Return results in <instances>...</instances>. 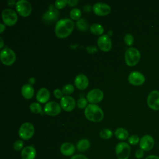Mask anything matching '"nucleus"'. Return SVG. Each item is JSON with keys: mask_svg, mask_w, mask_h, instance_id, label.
I'll return each mask as SVG.
<instances>
[{"mask_svg": "<svg viewBox=\"0 0 159 159\" xmlns=\"http://www.w3.org/2000/svg\"><path fill=\"white\" fill-rule=\"evenodd\" d=\"M5 30V25L2 23L0 24V33H2Z\"/></svg>", "mask_w": 159, "mask_h": 159, "instance_id": "a18cd8bd", "label": "nucleus"}, {"mask_svg": "<svg viewBox=\"0 0 159 159\" xmlns=\"http://www.w3.org/2000/svg\"><path fill=\"white\" fill-rule=\"evenodd\" d=\"M81 16V12L78 8H74L71 9L70 12V16L71 19L73 20H78L79 19H80Z\"/></svg>", "mask_w": 159, "mask_h": 159, "instance_id": "c85d7f7f", "label": "nucleus"}, {"mask_svg": "<svg viewBox=\"0 0 159 159\" xmlns=\"http://www.w3.org/2000/svg\"><path fill=\"white\" fill-rule=\"evenodd\" d=\"M116 153L118 159H128L130 154V147L129 145L124 142H119L117 144Z\"/></svg>", "mask_w": 159, "mask_h": 159, "instance_id": "0eeeda50", "label": "nucleus"}, {"mask_svg": "<svg viewBox=\"0 0 159 159\" xmlns=\"http://www.w3.org/2000/svg\"><path fill=\"white\" fill-rule=\"evenodd\" d=\"M50 92L45 88H40L36 94V99L40 103H45L50 99Z\"/></svg>", "mask_w": 159, "mask_h": 159, "instance_id": "aec40b11", "label": "nucleus"}, {"mask_svg": "<svg viewBox=\"0 0 159 159\" xmlns=\"http://www.w3.org/2000/svg\"><path fill=\"white\" fill-rule=\"evenodd\" d=\"M91 6L89 5H86L84 7V11H86V12H90L91 11Z\"/></svg>", "mask_w": 159, "mask_h": 159, "instance_id": "c03bdc74", "label": "nucleus"}, {"mask_svg": "<svg viewBox=\"0 0 159 159\" xmlns=\"http://www.w3.org/2000/svg\"><path fill=\"white\" fill-rule=\"evenodd\" d=\"M143 155H144V151L140 148L137 150V151L135 153V156L138 159L142 158L143 157Z\"/></svg>", "mask_w": 159, "mask_h": 159, "instance_id": "e433bc0d", "label": "nucleus"}, {"mask_svg": "<svg viewBox=\"0 0 159 159\" xmlns=\"http://www.w3.org/2000/svg\"><path fill=\"white\" fill-rule=\"evenodd\" d=\"M84 116L91 122H98L104 118V113L101 108L95 104H89L84 110Z\"/></svg>", "mask_w": 159, "mask_h": 159, "instance_id": "f03ea898", "label": "nucleus"}, {"mask_svg": "<svg viewBox=\"0 0 159 159\" xmlns=\"http://www.w3.org/2000/svg\"><path fill=\"white\" fill-rule=\"evenodd\" d=\"M144 75L139 71L131 72L128 77L129 82L134 86H140L145 82Z\"/></svg>", "mask_w": 159, "mask_h": 159, "instance_id": "dca6fc26", "label": "nucleus"}, {"mask_svg": "<svg viewBox=\"0 0 159 159\" xmlns=\"http://www.w3.org/2000/svg\"><path fill=\"white\" fill-rule=\"evenodd\" d=\"M60 106L65 111H71L75 107V101L70 96H65L60 99Z\"/></svg>", "mask_w": 159, "mask_h": 159, "instance_id": "f3484780", "label": "nucleus"}, {"mask_svg": "<svg viewBox=\"0 0 159 159\" xmlns=\"http://www.w3.org/2000/svg\"><path fill=\"white\" fill-rule=\"evenodd\" d=\"M21 93L23 97L27 99H31L34 94V89L33 86L30 84H25L22 86Z\"/></svg>", "mask_w": 159, "mask_h": 159, "instance_id": "4be33fe9", "label": "nucleus"}, {"mask_svg": "<svg viewBox=\"0 0 159 159\" xmlns=\"http://www.w3.org/2000/svg\"><path fill=\"white\" fill-rule=\"evenodd\" d=\"M2 19L5 25L7 26L14 25L17 21L16 12L11 9H5L2 12Z\"/></svg>", "mask_w": 159, "mask_h": 159, "instance_id": "423d86ee", "label": "nucleus"}, {"mask_svg": "<svg viewBox=\"0 0 159 159\" xmlns=\"http://www.w3.org/2000/svg\"><path fill=\"white\" fill-rule=\"evenodd\" d=\"M75 151V146L70 142H65L60 147V152L65 156H71Z\"/></svg>", "mask_w": 159, "mask_h": 159, "instance_id": "412c9836", "label": "nucleus"}, {"mask_svg": "<svg viewBox=\"0 0 159 159\" xmlns=\"http://www.w3.org/2000/svg\"><path fill=\"white\" fill-rule=\"evenodd\" d=\"M16 9L21 16L25 17L30 14L32 6L28 1L19 0L16 4Z\"/></svg>", "mask_w": 159, "mask_h": 159, "instance_id": "1a4fd4ad", "label": "nucleus"}, {"mask_svg": "<svg viewBox=\"0 0 159 159\" xmlns=\"http://www.w3.org/2000/svg\"><path fill=\"white\" fill-rule=\"evenodd\" d=\"M112 135V132L111 129H102L100 132H99V136L101 137V138L107 140V139H109Z\"/></svg>", "mask_w": 159, "mask_h": 159, "instance_id": "cd10ccee", "label": "nucleus"}, {"mask_svg": "<svg viewBox=\"0 0 159 159\" xmlns=\"http://www.w3.org/2000/svg\"><path fill=\"white\" fill-rule=\"evenodd\" d=\"M140 139L137 135H132L130 137H129V138H128L129 143L133 145H136L139 142H140Z\"/></svg>", "mask_w": 159, "mask_h": 159, "instance_id": "473e14b6", "label": "nucleus"}, {"mask_svg": "<svg viewBox=\"0 0 159 159\" xmlns=\"http://www.w3.org/2000/svg\"><path fill=\"white\" fill-rule=\"evenodd\" d=\"M93 11L98 16H106L111 12V7L104 2H96L93 6Z\"/></svg>", "mask_w": 159, "mask_h": 159, "instance_id": "2eb2a0df", "label": "nucleus"}, {"mask_svg": "<svg viewBox=\"0 0 159 159\" xmlns=\"http://www.w3.org/2000/svg\"><path fill=\"white\" fill-rule=\"evenodd\" d=\"M0 41H1V44H0V48H2L4 46V42H3V39L2 37H0Z\"/></svg>", "mask_w": 159, "mask_h": 159, "instance_id": "49530a36", "label": "nucleus"}, {"mask_svg": "<svg viewBox=\"0 0 159 159\" xmlns=\"http://www.w3.org/2000/svg\"><path fill=\"white\" fill-rule=\"evenodd\" d=\"M59 16V12L53 4H50L48 10L43 14L42 20L45 23L51 24L56 21Z\"/></svg>", "mask_w": 159, "mask_h": 159, "instance_id": "6e6552de", "label": "nucleus"}, {"mask_svg": "<svg viewBox=\"0 0 159 159\" xmlns=\"http://www.w3.org/2000/svg\"><path fill=\"white\" fill-rule=\"evenodd\" d=\"M35 83V78L32 77V78H30L29 79V84L32 85V84H34Z\"/></svg>", "mask_w": 159, "mask_h": 159, "instance_id": "37998d69", "label": "nucleus"}, {"mask_svg": "<svg viewBox=\"0 0 159 159\" xmlns=\"http://www.w3.org/2000/svg\"><path fill=\"white\" fill-rule=\"evenodd\" d=\"M125 63L129 66L136 65L140 59V52L134 47H130L127 49L124 55Z\"/></svg>", "mask_w": 159, "mask_h": 159, "instance_id": "7ed1b4c3", "label": "nucleus"}, {"mask_svg": "<svg viewBox=\"0 0 159 159\" xmlns=\"http://www.w3.org/2000/svg\"><path fill=\"white\" fill-rule=\"evenodd\" d=\"M155 145V141L153 138L150 135H145L140 140L139 147L144 152H148L151 150Z\"/></svg>", "mask_w": 159, "mask_h": 159, "instance_id": "ddd939ff", "label": "nucleus"}, {"mask_svg": "<svg viewBox=\"0 0 159 159\" xmlns=\"http://www.w3.org/2000/svg\"><path fill=\"white\" fill-rule=\"evenodd\" d=\"M124 42L125 43V44L129 46L132 45L134 42V38L132 36V35L130 34H126L124 36Z\"/></svg>", "mask_w": 159, "mask_h": 159, "instance_id": "7c9ffc66", "label": "nucleus"}, {"mask_svg": "<svg viewBox=\"0 0 159 159\" xmlns=\"http://www.w3.org/2000/svg\"><path fill=\"white\" fill-rule=\"evenodd\" d=\"M77 28L81 31H86L89 28L88 22L84 19H80L76 23Z\"/></svg>", "mask_w": 159, "mask_h": 159, "instance_id": "a878e982", "label": "nucleus"}, {"mask_svg": "<svg viewBox=\"0 0 159 159\" xmlns=\"http://www.w3.org/2000/svg\"><path fill=\"white\" fill-rule=\"evenodd\" d=\"M86 50H87L88 52H89V53H94L97 52L98 49H97V48H96V47H94V46H89V47H86Z\"/></svg>", "mask_w": 159, "mask_h": 159, "instance_id": "4c0bfd02", "label": "nucleus"}, {"mask_svg": "<svg viewBox=\"0 0 159 159\" xmlns=\"http://www.w3.org/2000/svg\"><path fill=\"white\" fill-rule=\"evenodd\" d=\"M35 129L33 124L30 122L22 124L19 129V135L23 140H29L34 134Z\"/></svg>", "mask_w": 159, "mask_h": 159, "instance_id": "39448f33", "label": "nucleus"}, {"mask_svg": "<svg viewBox=\"0 0 159 159\" xmlns=\"http://www.w3.org/2000/svg\"><path fill=\"white\" fill-rule=\"evenodd\" d=\"M114 134L117 139L121 140H125L127 138H129V132L124 128H122V127L117 128Z\"/></svg>", "mask_w": 159, "mask_h": 159, "instance_id": "5701e85b", "label": "nucleus"}, {"mask_svg": "<svg viewBox=\"0 0 159 159\" xmlns=\"http://www.w3.org/2000/svg\"><path fill=\"white\" fill-rule=\"evenodd\" d=\"M0 59L4 65L7 66L11 65L16 61V53L11 48L6 47L1 51Z\"/></svg>", "mask_w": 159, "mask_h": 159, "instance_id": "20e7f679", "label": "nucleus"}, {"mask_svg": "<svg viewBox=\"0 0 159 159\" xmlns=\"http://www.w3.org/2000/svg\"><path fill=\"white\" fill-rule=\"evenodd\" d=\"M30 110L35 114H42V106L40 105V104L37 102H32L29 106Z\"/></svg>", "mask_w": 159, "mask_h": 159, "instance_id": "bb28decb", "label": "nucleus"}, {"mask_svg": "<svg viewBox=\"0 0 159 159\" xmlns=\"http://www.w3.org/2000/svg\"><path fill=\"white\" fill-rule=\"evenodd\" d=\"M43 111L48 116H57L61 112V106L56 102L50 101L45 105Z\"/></svg>", "mask_w": 159, "mask_h": 159, "instance_id": "9b49d317", "label": "nucleus"}, {"mask_svg": "<svg viewBox=\"0 0 159 159\" xmlns=\"http://www.w3.org/2000/svg\"><path fill=\"white\" fill-rule=\"evenodd\" d=\"M63 93L62 91H61L59 89H56L53 91V95L57 99H61L63 97Z\"/></svg>", "mask_w": 159, "mask_h": 159, "instance_id": "c9c22d12", "label": "nucleus"}, {"mask_svg": "<svg viewBox=\"0 0 159 159\" xmlns=\"http://www.w3.org/2000/svg\"><path fill=\"white\" fill-rule=\"evenodd\" d=\"M35 148L32 145L24 147L21 152L22 159H35Z\"/></svg>", "mask_w": 159, "mask_h": 159, "instance_id": "6ab92c4d", "label": "nucleus"}, {"mask_svg": "<svg viewBox=\"0 0 159 159\" xmlns=\"http://www.w3.org/2000/svg\"><path fill=\"white\" fill-rule=\"evenodd\" d=\"M79 2L78 0H69L68 1V5L71 7H73L77 5V4Z\"/></svg>", "mask_w": 159, "mask_h": 159, "instance_id": "ea45409f", "label": "nucleus"}, {"mask_svg": "<svg viewBox=\"0 0 159 159\" xmlns=\"http://www.w3.org/2000/svg\"><path fill=\"white\" fill-rule=\"evenodd\" d=\"M74 22L68 18L61 19L57 21L55 27V35L60 38L67 37L74 29Z\"/></svg>", "mask_w": 159, "mask_h": 159, "instance_id": "f257e3e1", "label": "nucleus"}, {"mask_svg": "<svg viewBox=\"0 0 159 159\" xmlns=\"http://www.w3.org/2000/svg\"><path fill=\"white\" fill-rule=\"evenodd\" d=\"M16 2H16L14 0H9V1H7V4H8V6H14V5H16Z\"/></svg>", "mask_w": 159, "mask_h": 159, "instance_id": "79ce46f5", "label": "nucleus"}, {"mask_svg": "<svg viewBox=\"0 0 159 159\" xmlns=\"http://www.w3.org/2000/svg\"><path fill=\"white\" fill-rule=\"evenodd\" d=\"M89 30L91 31V32L96 35H99L103 34L104 32V27L99 24H93L92 25H91L90 27H89Z\"/></svg>", "mask_w": 159, "mask_h": 159, "instance_id": "393cba45", "label": "nucleus"}, {"mask_svg": "<svg viewBox=\"0 0 159 159\" xmlns=\"http://www.w3.org/2000/svg\"><path fill=\"white\" fill-rule=\"evenodd\" d=\"M147 102L148 106L152 110H159V91L153 90L148 95Z\"/></svg>", "mask_w": 159, "mask_h": 159, "instance_id": "9d476101", "label": "nucleus"}, {"mask_svg": "<svg viewBox=\"0 0 159 159\" xmlns=\"http://www.w3.org/2000/svg\"><path fill=\"white\" fill-rule=\"evenodd\" d=\"M23 145H24L23 142L20 140H18L14 143L13 148L16 151H20L23 148Z\"/></svg>", "mask_w": 159, "mask_h": 159, "instance_id": "f704fd0d", "label": "nucleus"}, {"mask_svg": "<svg viewBox=\"0 0 159 159\" xmlns=\"http://www.w3.org/2000/svg\"><path fill=\"white\" fill-rule=\"evenodd\" d=\"M77 149L80 152L87 150L90 147V142L88 139H83L79 140L76 144Z\"/></svg>", "mask_w": 159, "mask_h": 159, "instance_id": "b1692460", "label": "nucleus"}, {"mask_svg": "<svg viewBox=\"0 0 159 159\" xmlns=\"http://www.w3.org/2000/svg\"><path fill=\"white\" fill-rule=\"evenodd\" d=\"M145 159H159V157L155 155H150L147 156Z\"/></svg>", "mask_w": 159, "mask_h": 159, "instance_id": "a19ab883", "label": "nucleus"}, {"mask_svg": "<svg viewBox=\"0 0 159 159\" xmlns=\"http://www.w3.org/2000/svg\"><path fill=\"white\" fill-rule=\"evenodd\" d=\"M104 97L103 92L99 89H93L89 91L86 96L88 102L91 104H96L101 102Z\"/></svg>", "mask_w": 159, "mask_h": 159, "instance_id": "f8f14e48", "label": "nucleus"}, {"mask_svg": "<svg viewBox=\"0 0 159 159\" xmlns=\"http://www.w3.org/2000/svg\"><path fill=\"white\" fill-rule=\"evenodd\" d=\"M88 101L84 98H80L78 100L77 102V106L80 109H83L84 107H86L88 106Z\"/></svg>", "mask_w": 159, "mask_h": 159, "instance_id": "72a5a7b5", "label": "nucleus"}, {"mask_svg": "<svg viewBox=\"0 0 159 159\" xmlns=\"http://www.w3.org/2000/svg\"><path fill=\"white\" fill-rule=\"evenodd\" d=\"M98 46L102 52H109L112 47V42L110 37L104 34L101 35L98 39Z\"/></svg>", "mask_w": 159, "mask_h": 159, "instance_id": "4468645a", "label": "nucleus"}, {"mask_svg": "<svg viewBox=\"0 0 159 159\" xmlns=\"http://www.w3.org/2000/svg\"><path fill=\"white\" fill-rule=\"evenodd\" d=\"M75 90L74 86L71 84H67L65 86H64L62 88V92L63 94H66V96H69L71 93H73Z\"/></svg>", "mask_w": 159, "mask_h": 159, "instance_id": "c756f323", "label": "nucleus"}, {"mask_svg": "<svg viewBox=\"0 0 159 159\" xmlns=\"http://www.w3.org/2000/svg\"><path fill=\"white\" fill-rule=\"evenodd\" d=\"M75 86L80 90L85 89L89 84V81L86 76L83 74L78 75L74 80Z\"/></svg>", "mask_w": 159, "mask_h": 159, "instance_id": "a211bd4d", "label": "nucleus"}, {"mask_svg": "<svg viewBox=\"0 0 159 159\" xmlns=\"http://www.w3.org/2000/svg\"><path fill=\"white\" fill-rule=\"evenodd\" d=\"M68 4L66 0H57L55 1V7L58 9H61L65 7Z\"/></svg>", "mask_w": 159, "mask_h": 159, "instance_id": "2f4dec72", "label": "nucleus"}, {"mask_svg": "<svg viewBox=\"0 0 159 159\" xmlns=\"http://www.w3.org/2000/svg\"><path fill=\"white\" fill-rule=\"evenodd\" d=\"M70 159H88L86 156L81 155V154H78L76 155L73 156Z\"/></svg>", "mask_w": 159, "mask_h": 159, "instance_id": "58836bf2", "label": "nucleus"}]
</instances>
